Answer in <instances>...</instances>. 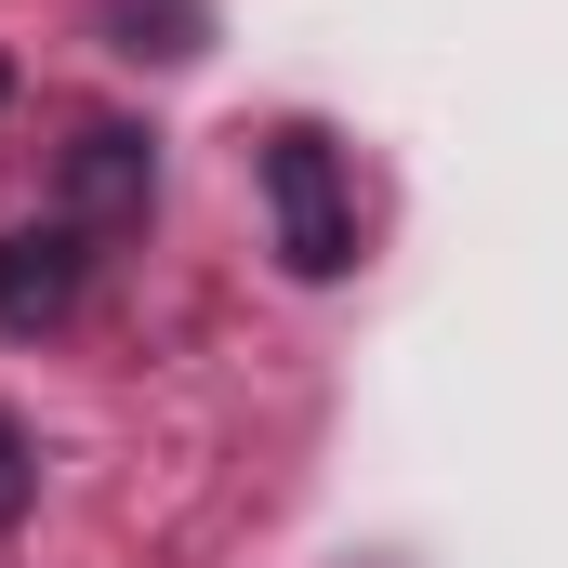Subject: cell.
<instances>
[{
  "instance_id": "4",
  "label": "cell",
  "mask_w": 568,
  "mask_h": 568,
  "mask_svg": "<svg viewBox=\"0 0 568 568\" xmlns=\"http://www.w3.org/2000/svg\"><path fill=\"white\" fill-rule=\"evenodd\" d=\"M27 489H40V463H27V436L0 424V529H13V516H27Z\"/></svg>"
},
{
  "instance_id": "1",
  "label": "cell",
  "mask_w": 568,
  "mask_h": 568,
  "mask_svg": "<svg viewBox=\"0 0 568 568\" xmlns=\"http://www.w3.org/2000/svg\"><path fill=\"white\" fill-rule=\"evenodd\" d=\"M265 212H278V265L291 278H344L357 265V185H344V159L331 133H265Z\"/></svg>"
},
{
  "instance_id": "2",
  "label": "cell",
  "mask_w": 568,
  "mask_h": 568,
  "mask_svg": "<svg viewBox=\"0 0 568 568\" xmlns=\"http://www.w3.org/2000/svg\"><path fill=\"white\" fill-rule=\"evenodd\" d=\"M145 199H159V133L93 120V133L67 145V225H80V239H93V225H145Z\"/></svg>"
},
{
  "instance_id": "3",
  "label": "cell",
  "mask_w": 568,
  "mask_h": 568,
  "mask_svg": "<svg viewBox=\"0 0 568 568\" xmlns=\"http://www.w3.org/2000/svg\"><path fill=\"white\" fill-rule=\"evenodd\" d=\"M67 304H80V225H67V212H53V225H13V239H0V331L40 344Z\"/></svg>"
}]
</instances>
